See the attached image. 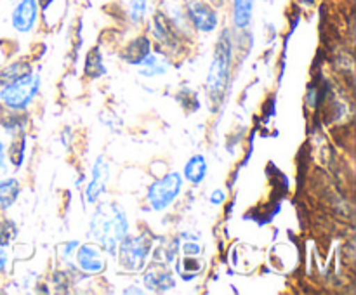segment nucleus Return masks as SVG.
Here are the masks:
<instances>
[{
    "mask_svg": "<svg viewBox=\"0 0 356 295\" xmlns=\"http://www.w3.org/2000/svg\"><path fill=\"white\" fill-rule=\"evenodd\" d=\"M202 267H204V262L198 259V255H186L183 259L177 260L176 264V269L177 274L183 278L184 281H191L200 274Z\"/></svg>",
    "mask_w": 356,
    "mask_h": 295,
    "instance_id": "nucleus-17",
    "label": "nucleus"
},
{
    "mask_svg": "<svg viewBox=\"0 0 356 295\" xmlns=\"http://www.w3.org/2000/svg\"><path fill=\"white\" fill-rule=\"evenodd\" d=\"M21 193V184L16 177H7L0 180V210H7L16 203Z\"/></svg>",
    "mask_w": 356,
    "mask_h": 295,
    "instance_id": "nucleus-15",
    "label": "nucleus"
},
{
    "mask_svg": "<svg viewBox=\"0 0 356 295\" xmlns=\"http://www.w3.org/2000/svg\"><path fill=\"white\" fill-rule=\"evenodd\" d=\"M124 294H145V290H141V288H125Z\"/></svg>",
    "mask_w": 356,
    "mask_h": 295,
    "instance_id": "nucleus-27",
    "label": "nucleus"
},
{
    "mask_svg": "<svg viewBox=\"0 0 356 295\" xmlns=\"http://www.w3.org/2000/svg\"><path fill=\"white\" fill-rule=\"evenodd\" d=\"M233 58V44L232 31L228 28L221 31L218 42H216L214 59H212L211 69L207 76V90L212 99H221L225 94L226 85L229 80V68H232Z\"/></svg>",
    "mask_w": 356,
    "mask_h": 295,
    "instance_id": "nucleus-2",
    "label": "nucleus"
},
{
    "mask_svg": "<svg viewBox=\"0 0 356 295\" xmlns=\"http://www.w3.org/2000/svg\"><path fill=\"white\" fill-rule=\"evenodd\" d=\"M38 90H40V75L31 69L30 73L23 75L21 78L0 87V101L10 111L19 113L37 99Z\"/></svg>",
    "mask_w": 356,
    "mask_h": 295,
    "instance_id": "nucleus-3",
    "label": "nucleus"
},
{
    "mask_svg": "<svg viewBox=\"0 0 356 295\" xmlns=\"http://www.w3.org/2000/svg\"><path fill=\"white\" fill-rule=\"evenodd\" d=\"M226 200V193L222 189H214L211 193V203L212 205H222Z\"/></svg>",
    "mask_w": 356,
    "mask_h": 295,
    "instance_id": "nucleus-24",
    "label": "nucleus"
},
{
    "mask_svg": "<svg viewBox=\"0 0 356 295\" xmlns=\"http://www.w3.org/2000/svg\"><path fill=\"white\" fill-rule=\"evenodd\" d=\"M127 14L132 24H141L148 14V0H129Z\"/></svg>",
    "mask_w": 356,
    "mask_h": 295,
    "instance_id": "nucleus-20",
    "label": "nucleus"
},
{
    "mask_svg": "<svg viewBox=\"0 0 356 295\" xmlns=\"http://www.w3.org/2000/svg\"><path fill=\"white\" fill-rule=\"evenodd\" d=\"M90 180L86 187V203L96 205L99 201V198L103 196L104 189L108 186V180H110V163L104 155H99L96 158V162L92 163V172H90Z\"/></svg>",
    "mask_w": 356,
    "mask_h": 295,
    "instance_id": "nucleus-9",
    "label": "nucleus"
},
{
    "mask_svg": "<svg viewBox=\"0 0 356 295\" xmlns=\"http://www.w3.org/2000/svg\"><path fill=\"white\" fill-rule=\"evenodd\" d=\"M7 266V253L6 250H3V246H0V274H2V271L6 269Z\"/></svg>",
    "mask_w": 356,
    "mask_h": 295,
    "instance_id": "nucleus-25",
    "label": "nucleus"
},
{
    "mask_svg": "<svg viewBox=\"0 0 356 295\" xmlns=\"http://www.w3.org/2000/svg\"><path fill=\"white\" fill-rule=\"evenodd\" d=\"M131 231L127 214L117 201H101L94 207L89 221V235L106 253L115 255L117 246Z\"/></svg>",
    "mask_w": 356,
    "mask_h": 295,
    "instance_id": "nucleus-1",
    "label": "nucleus"
},
{
    "mask_svg": "<svg viewBox=\"0 0 356 295\" xmlns=\"http://www.w3.org/2000/svg\"><path fill=\"white\" fill-rule=\"evenodd\" d=\"M153 37L160 42L162 45H174L176 44V30L170 24L169 17L165 16V12L159 10L153 16Z\"/></svg>",
    "mask_w": 356,
    "mask_h": 295,
    "instance_id": "nucleus-13",
    "label": "nucleus"
},
{
    "mask_svg": "<svg viewBox=\"0 0 356 295\" xmlns=\"http://www.w3.org/2000/svg\"><path fill=\"white\" fill-rule=\"evenodd\" d=\"M152 42H149L148 37H143L141 35V37H136L134 40L129 42V45L122 52V59L127 61L129 65L139 66L143 59L152 54Z\"/></svg>",
    "mask_w": 356,
    "mask_h": 295,
    "instance_id": "nucleus-11",
    "label": "nucleus"
},
{
    "mask_svg": "<svg viewBox=\"0 0 356 295\" xmlns=\"http://www.w3.org/2000/svg\"><path fill=\"white\" fill-rule=\"evenodd\" d=\"M184 14H186L188 23L200 33H212V31L218 30V9L212 7L207 0H190L186 3Z\"/></svg>",
    "mask_w": 356,
    "mask_h": 295,
    "instance_id": "nucleus-7",
    "label": "nucleus"
},
{
    "mask_svg": "<svg viewBox=\"0 0 356 295\" xmlns=\"http://www.w3.org/2000/svg\"><path fill=\"white\" fill-rule=\"evenodd\" d=\"M143 283H145L146 292H153V294H165V292L174 290L176 288V276L172 271L167 267L165 262L155 260L149 264L143 274Z\"/></svg>",
    "mask_w": 356,
    "mask_h": 295,
    "instance_id": "nucleus-8",
    "label": "nucleus"
},
{
    "mask_svg": "<svg viewBox=\"0 0 356 295\" xmlns=\"http://www.w3.org/2000/svg\"><path fill=\"white\" fill-rule=\"evenodd\" d=\"M183 250H184V253H186V255H200L202 246L198 245V243H195V242H186L183 245Z\"/></svg>",
    "mask_w": 356,
    "mask_h": 295,
    "instance_id": "nucleus-22",
    "label": "nucleus"
},
{
    "mask_svg": "<svg viewBox=\"0 0 356 295\" xmlns=\"http://www.w3.org/2000/svg\"><path fill=\"white\" fill-rule=\"evenodd\" d=\"M184 177L179 172H169L165 176L159 177L153 180L146 193V201L149 207L156 212H163L179 198L181 191H183Z\"/></svg>",
    "mask_w": 356,
    "mask_h": 295,
    "instance_id": "nucleus-5",
    "label": "nucleus"
},
{
    "mask_svg": "<svg viewBox=\"0 0 356 295\" xmlns=\"http://www.w3.org/2000/svg\"><path fill=\"white\" fill-rule=\"evenodd\" d=\"M7 172V155H6V144L0 139V177Z\"/></svg>",
    "mask_w": 356,
    "mask_h": 295,
    "instance_id": "nucleus-23",
    "label": "nucleus"
},
{
    "mask_svg": "<svg viewBox=\"0 0 356 295\" xmlns=\"http://www.w3.org/2000/svg\"><path fill=\"white\" fill-rule=\"evenodd\" d=\"M207 169H209L207 158H205L202 153H197V155L190 156V160L184 163L183 177L188 180V183L200 184L204 183V179L207 177Z\"/></svg>",
    "mask_w": 356,
    "mask_h": 295,
    "instance_id": "nucleus-12",
    "label": "nucleus"
},
{
    "mask_svg": "<svg viewBox=\"0 0 356 295\" xmlns=\"http://www.w3.org/2000/svg\"><path fill=\"white\" fill-rule=\"evenodd\" d=\"M254 2L256 0H232L233 3V23L238 30H245L252 23Z\"/></svg>",
    "mask_w": 356,
    "mask_h": 295,
    "instance_id": "nucleus-14",
    "label": "nucleus"
},
{
    "mask_svg": "<svg viewBox=\"0 0 356 295\" xmlns=\"http://www.w3.org/2000/svg\"><path fill=\"white\" fill-rule=\"evenodd\" d=\"M86 75L90 78H99V76L106 75V68L103 66V56L97 49L90 51L86 59Z\"/></svg>",
    "mask_w": 356,
    "mask_h": 295,
    "instance_id": "nucleus-19",
    "label": "nucleus"
},
{
    "mask_svg": "<svg viewBox=\"0 0 356 295\" xmlns=\"http://www.w3.org/2000/svg\"><path fill=\"white\" fill-rule=\"evenodd\" d=\"M167 69H169V62H167L160 54H155V52L146 56V58L143 59L141 65H139V73H141L143 76H146V78L165 75Z\"/></svg>",
    "mask_w": 356,
    "mask_h": 295,
    "instance_id": "nucleus-16",
    "label": "nucleus"
},
{
    "mask_svg": "<svg viewBox=\"0 0 356 295\" xmlns=\"http://www.w3.org/2000/svg\"><path fill=\"white\" fill-rule=\"evenodd\" d=\"M38 21V0H19L10 16V24L17 33H30Z\"/></svg>",
    "mask_w": 356,
    "mask_h": 295,
    "instance_id": "nucleus-10",
    "label": "nucleus"
},
{
    "mask_svg": "<svg viewBox=\"0 0 356 295\" xmlns=\"http://www.w3.org/2000/svg\"><path fill=\"white\" fill-rule=\"evenodd\" d=\"M17 235V228L13 221L0 222V246H7Z\"/></svg>",
    "mask_w": 356,
    "mask_h": 295,
    "instance_id": "nucleus-21",
    "label": "nucleus"
},
{
    "mask_svg": "<svg viewBox=\"0 0 356 295\" xmlns=\"http://www.w3.org/2000/svg\"><path fill=\"white\" fill-rule=\"evenodd\" d=\"M104 250L97 243H80L73 255V266L83 276H97L104 273L108 262Z\"/></svg>",
    "mask_w": 356,
    "mask_h": 295,
    "instance_id": "nucleus-6",
    "label": "nucleus"
},
{
    "mask_svg": "<svg viewBox=\"0 0 356 295\" xmlns=\"http://www.w3.org/2000/svg\"><path fill=\"white\" fill-rule=\"evenodd\" d=\"M207 2L211 3L212 7H216V9H221V7L226 3V0H207Z\"/></svg>",
    "mask_w": 356,
    "mask_h": 295,
    "instance_id": "nucleus-26",
    "label": "nucleus"
},
{
    "mask_svg": "<svg viewBox=\"0 0 356 295\" xmlns=\"http://www.w3.org/2000/svg\"><path fill=\"white\" fill-rule=\"evenodd\" d=\"M31 71L30 62L26 61H14L10 65H7L6 68L0 69V87L7 85V83L14 82V80L21 78L23 75Z\"/></svg>",
    "mask_w": 356,
    "mask_h": 295,
    "instance_id": "nucleus-18",
    "label": "nucleus"
},
{
    "mask_svg": "<svg viewBox=\"0 0 356 295\" xmlns=\"http://www.w3.org/2000/svg\"><path fill=\"white\" fill-rule=\"evenodd\" d=\"M153 252V238L148 233H139V235H131L129 233L117 246L118 264L129 273H138L145 269L149 255Z\"/></svg>",
    "mask_w": 356,
    "mask_h": 295,
    "instance_id": "nucleus-4",
    "label": "nucleus"
}]
</instances>
